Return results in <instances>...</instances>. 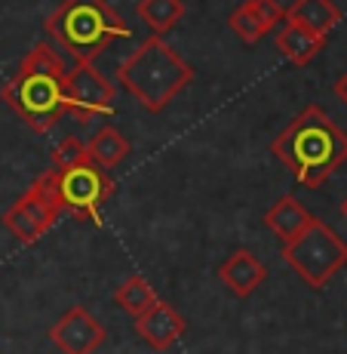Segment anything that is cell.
<instances>
[{"mask_svg": "<svg viewBox=\"0 0 347 354\" xmlns=\"http://www.w3.org/2000/svg\"><path fill=\"white\" fill-rule=\"evenodd\" d=\"M185 330H188V321L169 302H163V299H157L141 317H135V333L154 351H166L169 345H175L185 336Z\"/></svg>", "mask_w": 347, "mask_h": 354, "instance_id": "obj_11", "label": "cell"}, {"mask_svg": "<svg viewBox=\"0 0 347 354\" xmlns=\"http://www.w3.org/2000/svg\"><path fill=\"white\" fill-rule=\"evenodd\" d=\"M283 259L308 287L323 290L347 265V241L314 216V222L301 234L283 243Z\"/></svg>", "mask_w": 347, "mask_h": 354, "instance_id": "obj_5", "label": "cell"}, {"mask_svg": "<svg viewBox=\"0 0 347 354\" xmlns=\"http://www.w3.org/2000/svg\"><path fill=\"white\" fill-rule=\"evenodd\" d=\"M129 151H132V145H129V139L120 133L117 127L95 129V136L86 142V158H90L95 167L108 169V173H111L114 167H120Z\"/></svg>", "mask_w": 347, "mask_h": 354, "instance_id": "obj_16", "label": "cell"}, {"mask_svg": "<svg viewBox=\"0 0 347 354\" xmlns=\"http://www.w3.org/2000/svg\"><path fill=\"white\" fill-rule=\"evenodd\" d=\"M270 154L304 188H319L341 163H347V133L319 105H308L270 142Z\"/></svg>", "mask_w": 347, "mask_h": 354, "instance_id": "obj_1", "label": "cell"}, {"mask_svg": "<svg viewBox=\"0 0 347 354\" xmlns=\"http://www.w3.org/2000/svg\"><path fill=\"white\" fill-rule=\"evenodd\" d=\"M40 182L52 194L56 207L74 216L77 222H101V207L117 192V182L108 176V169L95 167L92 160H83L68 169L50 167L40 176Z\"/></svg>", "mask_w": 347, "mask_h": 354, "instance_id": "obj_4", "label": "cell"}, {"mask_svg": "<svg viewBox=\"0 0 347 354\" xmlns=\"http://www.w3.org/2000/svg\"><path fill=\"white\" fill-rule=\"evenodd\" d=\"M117 86L95 68V62H74L65 74V111L74 114L80 124H90L99 114L114 111Z\"/></svg>", "mask_w": 347, "mask_h": 354, "instance_id": "obj_7", "label": "cell"}, {"mask_svg": "<svg viewBox=\"0 0 347 354\" xmlns=\"http://www.w3.org/2000/svg\"><path fill=\"white\" fill-rule=\"evenodd\" d=\"M19 71H25V74H46V77H65V74H68L62 56H59V50L52 44H46V40L34 44L31 50L25 53Z\"/></svg>", "mask_w": 347, "mask_h": 354, "instance_id": "obj_19", "label": "cell"}, {"mask_svg": "<svg viewBox=\"0 0 347 354\" xmlns=\"http://www.w3.org/2000/svg\"><path fill=\"white\" fill-rule=\"evenodd\" d=\"M139 19L151 28V34H166L169 28H175V22H181L188 12L185 0H139L135 6Z\"/></svg>", "mask_w": 347, "mask_h": 354, "instance_id": "obj_17", "label": "cell"}, {"mask_svg": "<svg viewBox=\"0 0 347 354\" xmlns=\"http://www.w3.org/2000/svg\"><path fill=\"white\" fill-rule=\"evenodd\" d=\"M332 93H335V96H338V99H341L344 105H347V71H344L341 77L335 80V86H332Z\"/></svg>", "mask_w": 347, "mask_h": 354, "instance_id": "obj_21", "label": "cell"}, {"mask_svg": "<svg viewBox=\"0 0 347 354\" xmlns=\"http://www.w3.org/2000/svg\"><path fill=\"white\" fill-rule=\"evenodd\" d=\"M341 216H344V219H347V197H344V201H341Z\"/></svg>", "mask_w": 347, "mask_h": 354, "instance_id": "obj_22", "label": "cell"}, {"mask_svg": "<svg viewBox=\"0 0 347 354\" xmlns=\"http://www.w3.org/2000/svg\"><path fill=\"white\" fill-rule=\"evenodd\" d=\"M0 99L28 124L34 133H50L65 118V77L16 71L0 90Z\"/></svg>", "mask_w": 347, "mask_h": 354, "instance_id": "obj_6", "label": "cell"}, {"mask_svg": "<svg viewBox=\"0 0 347 354\" xmlns=\"http://www.w3.org/2000/svg\"><path fill=\"white\" fill-rule=\"evenodd\" d=\"M108 339L105 326L92 317L90 308L74 305L50 326V342L62 354H95Z\"/></svg>", "mask_w": 347, "mask_h": 354, "instance_id": "obj_9", "label": "cell"}, {"mask_svg": "<svg viewBox=\"0 0 347 354\" xmlns=\"http://www.w3.org/2000/svg\"><path fill=\"white\" fill-rule=\"evenodd\" d=\"M90 160L86 158V142H80L77 136H68L56 145L52 151V169H68V167H77V163Z\"/></svg>", "mask_w": 347, "mask_h": 354, "instance_id": "obj_20", "label": "cell"}, {"mask_svg": "<svg viewBox=\"0 0 347 354\" xmlns=\"http://www.w3.org/2000/svg\"><path fill=\"white\" fill-rule=\"evenodd\" d=\"M157 299H160L157 290H154L151 283H148L145 277H139V274L126 277V281L117 287V292H114V302H117V308L126 311L129 317H141L154 302H157Z\"/></svg>", "mask_w": 347, "mask_h": 354, "instance_id": "obj_18", "label": "cell"}, {"mask_svg": "<svg viewBox=\"0 0 347 354\" xmlns=\"http://www.w3.org/2000/svg\"><path fill=\"white\" fill-rule=\"evenodd\" d=\"M43 28L74 62H95L114 40L129 37V25L117 16L108 0H62L46 16Z\"/></svg>", "mask_w": 347, "mask_h": 354, "instance_id": "obj_3", "label": "cell"}, {"mask_svg": "<svg viewBox=\"0 0 347 354\" xmlns=\"http://www.w3.org/2000/svg\"><path fill=\"white\" fill-rule=\"evenodd\" d=\"M190 80H194V68L160 34L141 40L139 50L129 53L117 65V84L151 114L166 111V105L181 90H188Z\"/></svg>", "mask_w": 347, "mask_h": 354, "instance_id": "obj_2", "label": "cell"}, {"mask_svg": "<svg viewBox=\"0 0 347 354\" xmlns=\"http://www.w3.org/2000/svg\"><path fill=\"white\" fill-rule=\"evenodd\" d=\"M283 12L277 0H243L228 16V25L246 46H255L283 22Z\"/></svg>", "mask_w": 347, "mask_h": 354, "instance_id": "obj_10", "label": "cell"}, {"mask_svg": "<svg viewBox=\"0 0 347 354\" xmlns=\"http://www.w3.org/2000/svg\"><path fill=\"white\" fill-rule=\"evenodd\" d=\"M310 222H314V216H310L308 207L298 203V197H292V194H283L280 201L264 213V228H268L274 237H280V243H289L292 237H298Z\"/></svg>", "mask_w": 347, "mask_h": 354, "instance_id": "obj_13", "label": "cell"}, {"mask_svg": "<svg viewBox=\"0 0 347 354\" xmlns=\"http://www.w3.org/2000/svg\"><path fill=\"white\" fill-rule=\"evenodd\" d=\"M62 209L56 207L52 194L43 188V182H34V185L12 203L3 213V228H10V234L19 243H37L52 225L59 222Z\"/></svg>", "mask_w": 347, "mask_h": 354, "instance_id": "obj_8", "label": "cell"}, {"mask_svg": "<svg viewBox=\"0 0 347 354\" xmlns=\"http://www.w3.org/2000/svg\"><path fill=\"white\" fill-rule=\"evenodd\" d=\"M283 19L289 25H298V28H308L314 34L329 37V31L341 22V10L332 0H295V3L286 6Z\"/></svg>", "mask_w": 347, "mask_h": 354, "instance_id": "obj_14", "label": "cell"}, {"mask_svg": "<svg viewBox=\"0 0 347 354\" xmlns=\"http://www.w3.org/2000/svg\"><path fill=\"white\" fill-rule=\"evenodd\" d=\"M219 281L234 292L237 299H246L268 281V265L249 250H234L219 265Z\"/></svg>", "mask_w": 347, "mask_h": 354, "instance_id": "obj_12", "label": "cell"}, {"mask_svg": "<svg viewBox=\"0 0 347 354\" xmlns=\"http://www.w3.org/2000/svg\"><path fill=\"white\" fill-rule=\"evenodd\" d=\"M326 37L323 34H314L308 28H298V25L286 22L280 31H277V50L283 53L295 68H308L314 59L323 53Z\"/></svg>", "mask_w": 347, "mask_h": 354, "instance_id": "obj_15", "label": "cell"}]
</instances>
